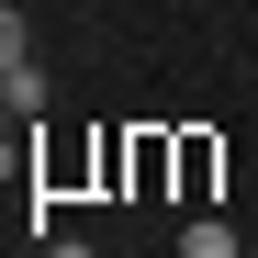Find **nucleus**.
<instances>
[{
  "mask_svg": "<svg viewBox=\"0 0 258 258\" xmlns=\"http://www.w3.org/2000/svg\"><path fill=\"white\" fill-rule=\"evenodd\" d=\"M180 258H236V225H225V213H191V225H180Z\"/></svg>",
  "mask_w": 258,
  "mask_h": 258,
  "instance_id": "nucleus-1",
  "label": "nucleus"
},
{
  "mask_svg": "<svg viewBox=\"0 0 258 258\" xmlns=\"http://www.w3.org/2000/svg\"><path fill=\"white\" fill-rule=\"evenodd\" d=\"M0 168H12V135H0Z\"/></svg>",
  "mask_w": 258,
  "mask_h": 258,
  "instance_id": "nucleus-5",
  "label": "nucleus"
},
{
  "mask_svg": "<svg viewBox=\"0 0 258 258\" xmlns=\"http://www.w3.org/2000/svg\"><path fill=\"white\" fill-rule=\"evenodd\" d=\"M45 258H101V247H90V236H56V247H45Z\"/></svg>",
  "mask_w": 258,
  "mask_h": 258,
  "instance_id": "nucleus-4",
  "label": "nucleus"
},
{
  "mask_svg": "<svg viewBox=\"0 0 258 258\" xmlns=\"http://www.w3.org/2000/svg\"><path fill=\"white\" fill-rule=\"evenodd\" d=\"M23 56H34V23H23V12H12V0H0V79H12V68H23Z\"/></svg>",
  "mask_w": 258,
  "mask_h": 258,
  "instance_id": "nucleus-3",
  "label": "nucleus"
},
{
  "mask_svg": "<svg viewBox=\"0 0 258 258\" xmlns=\"http://www.w3.org/2000/svg\"><path fill=\"white\" fill-rule=\"evenodd\" d=\"M0 101H12V112H34V123H45V68H34V56H23L12 79H0Z\"/></svg>",
  "mask_w": 258,
  "mask_h": 258,
  "instance_id": "nucleus-2",
  "label": "nucleus"
}]
</instances>
